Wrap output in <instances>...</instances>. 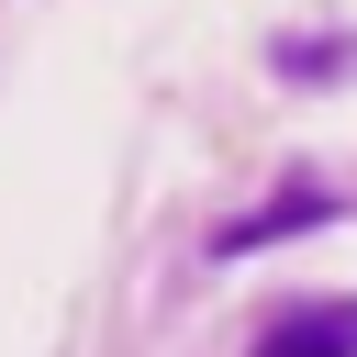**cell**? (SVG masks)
<instances>
[{"mask_svg": "<svg viewBox=\"0 0 357 357\" xmlns=\"http://www.w3.org/2000/svg\"><path fill=\"white\" fill-rule=\"evenodd\" d=\"M245 357H357V290H312V301H279Z\"/></svg>", "mask_w": 357, "mask_h": 357, "instance_id": "1", "label": "cell"}, {"mask_svg": "<svg viewBox=\"0 0 357 357\" xmlns=\"http://www.w3.org/2000/svg\"><path fill=\"white\" fill-rule=\"evenodd\" d=\"M335 212H346V201L301 178V190H268V201H257L245 223H223V234H212L201 257H212V268H234V257H257V245H279V234H312V223H335Z\"/></svg>", "mask_w": 357, "mask_h": 357, "instance_id": "2", "label": "cell"}, {"mask_svg": "<svg viewBox=\"0 0 357 357\" xmlns=\"http://www.w3.org/2000/svg\"><path fill=\"white\" fill-rule=\"evenodd\" d=\"M346 56H357V45H346V33H290V45H279V56H268V67H279V78H301V89H312V78H335V67H346Z\"/></svg>", "mask_w": 357, "mask_h": 357, "instance_id": "3", "label": "cell"}]
</instances>
